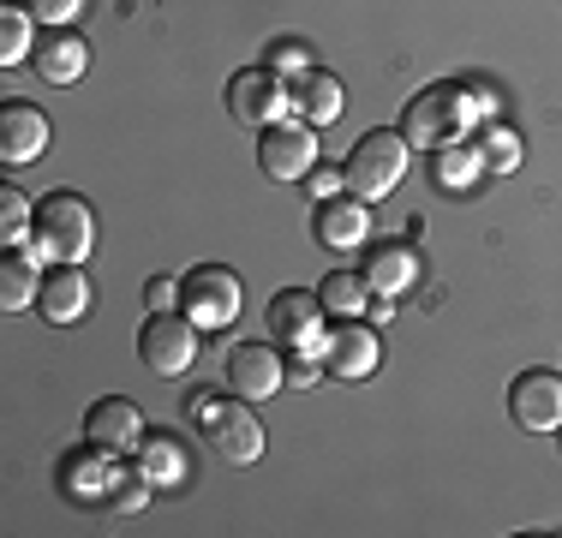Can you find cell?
Segmentation results:
<instances>
[{
    "label": "cell",
    "mask_w": 562,
    "mask_h": 538,
    "mask_svg": "<svg viewBox=\"0 0 562 538\" xmlns=\"http://www.w3.org/2000/svg\"><path fill=\"white\" fill-rule=\"evenodd\" d=\"M366 288L383 293V300H401V293L419 288V251L407 246V239H378V246H366Z\"/></svg>",
    "instance_id": "e0dca14e"
},
{
    "label": "cell",
    "mask_w": 562,
    "mask_h": 538,
    "mask_svg": "<svg viewBox=\"0 0 562 538\" xmlns=\"http://www.w3.org/2000/svg\"><path fill=\"white\" fill-rule=\"evenodd\" d=\"M43 251L36 246H7V258H0V305L7 312H31L36 300H43Z\"/></svg>",
    "instance_id": "ffe728a7"
},
{
    "label": "cell",
    "mask_w": 562,
    "mask_h": 538,
    "mask_svg": "<svg viewBox=\"0 0 562 538\" xmlns=\"http://www.w3.org/2000/svg\"><path fill=\"white\" fill-rule=\"evenodd\" d=\"M144 430H150V419H144L138 401H126V395H102L97 407L85 413V442L114 449V455H138Z\"/></svg>",
    "instance_id": "5bb4252c"
},
{
    "label": "cell",
    "mask_w": 562,
    "mask_h": 538,
    "mask_svg": "<svg viewBox=\"0 0 562 538\" xmlns=\"http://www.w3.org/2000/svg\"><path fill=\"white\" fill-rule=\"evenodd\" d=\"M324 377V359L317 354H288V389H312Z\"/></svg>",
    "instance_id": "d6a6232c"
},
{
    "label": "cell",
    "mask_w": 562,
    "mask_h": 538,
    "mask_svg": "<svg viewBox=\"0 0 562 538\" xmlns=\"http://www.w3.org/2000/svg\"><path fill=\"white\" fill-rule=\"evenodd\" d=\"M324 312L329 317H366L371 312V288H366V276L359 269H336V276H324Z\"/></svg>",
    "instance_id": "4316f807"
},
{
    "label": "cell",
    "mask_w": 562,
    "mask_h": 538,
    "mask_svg": "<svg viewBox=\"0 0 562 538\" xmlns=\"http://www.w3.org/2000/svg\"><path fill=\"white\" fill-rule=\"evenodd\" d=\"M24 7H31L36 24H48V31H72V19H85L90 0H24Z\"/></svg>",
    "instance_id": "f546056e"
},
{
    "label": "cell",
    "mask_w": 562,
    "mask_h": 538,
    "mask_svg": "<svg viewBox=\"0 0 562 538\" xmlns=\"http://www.w3.org/2000/svg\"><path fill=\"white\" fill-rule=\"evenodd\" d=\"M114 449H97V442H85V449H72L60 461V491L72 496V503H109V479H114Z\"/></svg>",
    "instance_id": "ac0fdd59"
},
{
    "label": "cell",
    "mask_w": 562,
    "mask_h": 538,
    "mask_svg": "<svg viewBox=\"0 0 562 538\" xmlns=\"http://www.w3.org/2000/svg\"><path fill=\"white\" fill-rule=\"evenodd\" d=\"M198 425H204V442H210V455H216V461H227V467L263 461V425H258V413H251V401L222 395Z\"/></svg>",
    "instance_id": "ba28073f"
},
{
    "label": "cell",
    "mask_w": 562,
    "mask_h": 538,
    "mask_svg": "<svg viewBox=\"0 0 562 538\" xmlns=\"http://www.w3.org/2000/svg\"><path fill=\"white\" fill-rule=\"evenodd\" d=\"M90 300H97V281L85 276V264H55L43 276V300H36V312L55 323V329H66V323H85Z\"/></svg>",
    "instance_id": "9a60e30c"
},
{
    "label": "cell",
    "mask_w": 562,
    "mask_h": 538,
    "mask_svg": "<svg viewBox=\"0 0 562 538\" xmlns=\"http://www.w3.org/2000/svg\"><path fill=\"white\" fill-rule=\"evenodd\" d=\"M150 496H156L150 473H144L132 455H120V461H114V479H109V503H102V508H114V515H138Z\"/></svg>",
    "instance_id": "484cf974"
},
{
    "label": "cell",
    "mask_w": 562,
    "mask_h": 538,
    "mask_svg": "<svg viewBox=\"0 0 562 538\" xmlns=\"http://www.w3.org/2000/svg\"><path fill=\"white\" fill-rule=\"evenodd\" d=\"M263 66H270V72H281V78L293 85V78L312 72V54H305V43H270V60H263Z\"/></svg>",
    "instance_id": "4dcf8cb0"
},
{
    "label": "cell",
    "mask_w": 562,
    "mask_h": 538,
    "mask_svg": "<svg viewBox=\"0 0 562 538\" xmlns=\"http://www.w3.org/2000/svg\"><path fill=\"white\" fill-rule=\"evenodd\" d=\"M324 300H317L312 288H281L270 300V335L276 347H288V354H317L324 359Z\"/></svg>",
    "instance_id": "30bf717a"
},
{
    "label": "cell",
    "mask_w": 562,
    "mask_h": 538,
    "mask_svg": "<svg viewBox=\"0 0 562 538\" xmlns=\"http://www.w3.org/2000/svg\"><path fill=\"white\" fill-rule=\"evenodd\" d=\"M479 114H491V97L473 85H425L419 97L401 108V138L413 150H443V144H467L479 126Z\"/></svg>",
    "instance_id": "6da1fadb"
},
{
    "label": "cell",
    "mask_w": 562,
    "mask_h": 538,
    "mask_svg": "<svg viewBox=\"0 0 562 538\" xmlns=\"http://www.w3.org/2000/svg\"><path fill=\"white\" fill-rule=\"evenodd\" d=\"M473 150L479 161H485V173H515L520 156H527V144H520L515 126H503V120H491V126L473 132Z\"/></svg>",
    "instance_id": "d4e9b609"
},
{
    "label": "cell",
    "mask_w": 562,
    "mask_h": 538,
    "mask_svg": "<svg viewBox=\"0 0 562 538\" xmlns=\"http://www.w3.org/2000/svg\"><path fill=\"white\" fill-rule=\"evenodd\" d=\"M222 389L239 401H270L276 389H288V347L276 341H234L222 359Z\"/></svg>",
    "instance_id": "52a82bcc"
},
{
    "label": "cell",
    "mask_w": 562,
    "mask_h": 538,
    "mask_svg": "<svg viewBox=\"0 0 562 538\" xmlns=\"http://www.w3.org/2000/svg\"><path fill=\"white\" fill-rule=\"evenodd\" d=\"M305 192H312V204L341 198V192H347V168H341V161H317V168L305 173Z\"/></svg>",
    "instance_id": "f1b7e54d"
},
{
    "label": "cell",
    "mask_w": 562,
    "mask_h": 538,
    "mask_svg": "<svg viewBox=\"0 0 562 538\" xmlns=\"http://www.w3.org/2000/svg\"><path fill=\"white\" fill-rule=\"evenodd\" d=\"M97 210L85 204L78 192H48L36 204V227H31V246L43 251V264H90L97 251Z\"/></svg>",
    "instance_id": "7a4b0ae2"
},
{
    "label": "cell",
    "mask_w": 562,
    "mask_h": 538,
    "mask_svg": "<svg viewBox=\"0 0 562 538\" xmlns=\"http://www.w3.org/2000/svg\"><path fill=\"white\" fill-rule=\"evenodd\" d=\"M36 54V12L24 0L0 7V66H24Z\"/></svg>",
    "instance_id": "cb8c5ba5"
},
{
    "label": "cell",
    "mask_w": 562,
    "mask_h": 538,
    "mask_svg": "<svg viewBox=\"0 0 562 538\" xmlns=\"http://www.w3.org/2000/svg\"><path fill=\"white\" fill-rule=\"evenodd\" d=\"M312 234L324 239L329 251H366L371 246V204L353 192L329 198V204H317V215H312Z\"/></svg>",
    "instance_id": "2e32d148"
},
{
    "label": "cell",
    "mask_w": 562,
    "mask_h": 538,
    "mask_svg": "<svg viewBox=\"0 0 562 538\" xmlns=\"http://www.w3.org/2000/svg\"><path fill=\"white\" fill-rule=\"evenodd\" d=\"M407 156H413V144L401 138V126L395 132H366V138L347 150V161H341V168H347V192L366 198V204H383V198L407 180Z\"/></svg>",
    "instance_id": "3957f363"
},
{
    "label": "cell",
    "mask_w": 562,
    "mask_h": 538,
    "mask_svg": "<svg viewBox=\"0 0 562 538\" xmlns=\"http://www.w3.org/2000/svg\"><path fill=\"white\" fill-rule=\"evenodd\" d=\"M317 161H324V144H317V126H305V120H281V126L258 132V168L276 186H305Z\"/></svg>",
    "instance_id": "9c48e42d"
},
{
    "label": "cell",
    "mask_w": 562,
    "mask_h": 538,
    "mask_svg": "<svg viewBox=\"0 0 562 538\" xmlns=\"http://www.w3.org/2000/svg\"><path fill=\"white\" fill-rule=\"evenodd\" d=\"M378 366H383V335H378V323L341 317L336 329L324 335V371L336 377V383H366Z\"/></svg>",
    "instance_id": "8fae6325"
},
{
    "label": "cell",
    "mask_w": 562,
    "mask_h": 538,
    "mask_svg": "<svg viewBox=\"0 0 562 538\" xmlns=\"http://www.w3.org/2000/svg\"><path fill=\"white\" fill-rule=\"evenodd\" d=\"M55 144V126L36 102H0V161L7 168H31V161L48 156Z\"/></svg>",
    "instance_id": "7c38bea8"
},
{
    "label": "cell",
    "mask_w": 562,
    "mask_h": 538,
    "mask_svg": "<svg viewBox=\"0 0 562 538\" xmlns=\"http://www.w3.org/2000/svg\"><path fill=\"white\" fill-rule=\"evenodd\" d=\"M31 227H36V204L19 186H0V239L7 246H31Z\"/></svg>",
    "instance_id": "83f0119b"
},
{
    "label": "cell",
    "mask_w": 562,
    "mask_h": 538,
    "mask_svg": "<svg viewBox=\"0 0 562 538\" xmlns=\"http://www.w3.org/2000/svg\"><path fill=\"white\" fill-rule=\"evenodd\" d=\"M431 180H437V192H449V198L479 192V180H485V161H479L473 138H467V144H443V150H431Z\"/></svg>",
    "instance_id": "603a6c76"
},
{
    "label": "cell",
    "mask_w": 562,
    "mask_h": 538,
    "mask_svg": "<svg viewBox=\"0 0 562 538\" xmlns=\"http://www.w3.org/2000/svg\"><path fill=\"white\" fill-rule=\"evenodd\" d=\"M144 300H150V312H180V276H150Z\"/></svg>",
    "instance_id": "1f68e13d"
},
{
    "label": "cell",
    "mask_w": 562,
    "mask_h": 538,
    "mask_svg": "<svg viewBox=\"0 0 562 538\" xmlns=\"http://www.w3.org/2000/svg\"><path fill=\"white\" fill-rule=\"evenodd\" d=\"M508 419L520 430H562V371H520L508 383Z\"/></svg>",
    "instance_id": "4fadbf2b"
},
{
    "label": "cell",
    "mask_w": 562,
    "mask_h": 538,
    "mask_svg": "<svg viewBox=\"0 0 562 538\" xmlns=\"http://www.w3.org/2000/svg\"><path fill=\"white\" fill-rule=\"evenodd\" d=\"M395 317V300H383V293H371V323H378V329H383V323H390Z\"/></svg>",
    "instance_id": "836d02e7"
},
{
    "label": "cell",
    "mask_w": 562,
    "mask_h": 538,
    "mask_svg": "<svg viewBox=\"0 0 562 538\" xmlns=\"http://www.w3.org/2000/svg\"><path fill=\"white\" fill-rule=\"evenodd\" d=\"M222 97H227V114H234L239 126H251V132H270V126H281V120L293 114V85L281 72H270V66H246V72H234Z\"/></svg>",
    "instance_id": "5b68a950"
},
{
    "label": "cell",
    "mask_w": 562,
    "mask_h": 538,
    "mask_svg": "<svg viewBox=\"0 0 562 538\" xmlns=\"http://www.w3.org/2000/svg\"><path fill=\"white\" fill-rule=\"evenodd\" d=\"M31 60H36V78H48V85H78L90 72V43L78 31H48Z\"/></svg>",
    "instance_id": "7402d4cb"
},
{
    "label": "cell",
    "mask_w": 562,
    "mask_h": 538,
    "mask_svg": "<svg viewBox=\"0 0 562 538\" xmlns=\"http://www.w3.org/2000/svg\"><path fill=\"white\" fill-rule=\"evenodd\" d=\"M347 114V90H341V78L336 72H305V78H293V120H305V126H336V120Z\"/></svg>",
    "instance_id": "d6986e66"
},
{
    "label": "cell",
    "mask_w": 562,
    "mask_h": 538,
    "mask_svg": "<svg viewBox=\"0 0 562 538\" xmlns=\"http://www.w3.org/2000/svg\"><path fill=\"white\" fill-rule=\"evenodd\" d=\"M180 312L198 323V329H234L239 312H246V288L227 264H198L192 276H180Z\"/></svg>",
    "instance_id": "277c9868"
},
{
    "label": "cell",
    "mask_w": 562,
    "mask_h": 538,
    "mask_svg": "<svg viewBox=\"0 0 562 538\" xmlns=\"http://www.w3.org/2000/svg\"><path fill=\"white\" fill-rule=\"evenodd\" d=\"M204 354V329L186 312H150V323L138 329V359L156 377H186Z\"/></svg>",
    "instance_id": "8992f818"
},
{
    "label": "cell",
    "mask_w": 562,
    "mask_h": 538,
    "mask_svg": "<svg viewBox=\"0 0 562 538\" xmlns=\"http://www.w3.org/2000/svg\"><path fill=\"white\" fill-rule=\"evenodd\" d=\"M132 461L150 473L156 491H180V484L192 479V455H186V442L173 437V430H144V442H138Z\"/></svg>",
    "instance_id": "44dd1931"
}]
</instances>
